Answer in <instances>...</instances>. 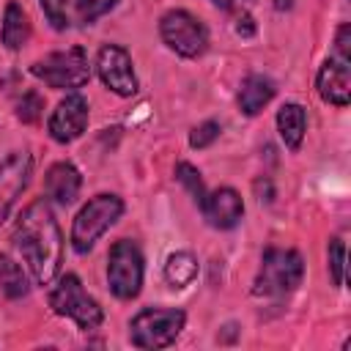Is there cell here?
Listing matches in <instances>:
<instances>
[{"instance_id":"obj_2","label":"cell","mask_w":351,"mask_h":351,"mask_svg":"<svg viewBox=\"0 0 351 351\" xmlns=\"http://www.w3.org/2000/svg\"><path fill=\"white\" fill-rule=\"evenodd\" d=\"M304 277V263L296 250L269 247L261 261V271L255 277L252 293L255 296H282L293 291Z\"/></svg>"},{"instance_id":"obj_15","label":"cell","mask_w":351,"mask_h":351,"mask_svg":"<svg viewBox=\"0 0 351 351\" xmlns=\"http://www.w3.org/2000/svg\"><path fill=\"white\" fill-rule=\"evenodd\" d=\"M274 96V85L263 74H250L239 90V107L244 115H258Z\"/></svg>"},{"instance_id":"obj_19","label":"cell","mask_w":351,"mask_h":351,"mask_svg":"<svg viewBox=\"0 0 351 351\" xmlns=\"http://www.w3.org/2000/svg\"><path fill=\"white\" fill-rule=\"evenodd\" d=\"M0 288L11 299H19L27 293V277H25L22 266L16 261H11L8 255H0Z\"/></svg>"},{"instance_id":"obj_23","label":"cell","mask_w":351,"mask_h":351,"mask_svg":"<svg viewBox=\"0 0 351 351\" xmlns=\"http://www.w3.org/2000/svg\"><path fill=\"white\" fill-rule=\"evenodd\" d=\"M118 0H77V14L82 22H93L101 14H107Z\"/></svg>"},{"instance_id":"obj_17","label":"cell","mask_w":351,"mask_h":351,"mask_svg":"<svg viewBox=\"0 0 351 351\" xmlns=\"http://www.w3.org/2000/svg\"><path fill=\"white\" fill-rule=\"evenodd\" d=\"M27 36H30V25H27L25 11L16 3H8L3 14V44L8 49H19L27 41Z\"/></svg>"},{"instance_id":"obj_10","label":"cell","mask_w":351,"mask_h":351,"mask_svg":"<svg viewBox=\"0 0 351 351\" xmlns=\"http://www.w3.org/2000/svg\"><path fill=\"white\" fill-rule=\"evenodd\" d=\"M30 167H33V162H30V154H25V151H14L11 156H5L0 162V222L8 219L11 206L27 186Z\"/></svg>"},{"instance_id":"obj_14","label":"cell","mask_w":351,"mask_h":351,"mask_svg":"<svg viewBox=\"0 0 351 351\" xmlns=\"http://www.w3.org/2000/svg\"><path fill=\"white\" fill-rule=\"evenodd\" d=\"M80 184H82L80 170L71 162H58L44 176V192H47V197H52L60 206L74 203V197L80 195Z\"/></svg>"},{"instance_id":"obj_11","label":"cell","mask_w":351,"mask_h":351,"mask_svg":"<svg viewBox=\"0 0 351 351\" xmlns=\"http://www.w3.org/2000/svg\"><path fill=\"white\" fill-rule=\"evenodd\" d=\"M85 126H88V101H85L80 93L66 96V99L55 107V112H52V118H49V134H52V140H58V143H71V140H77V137L85 132Z\"/></svg>"},{"instance_id":"obj_16","label":"cell","mask_w":351,"mask_h":351,"mask_svg":"<svg viewBox=\"0 0 351 351\" xmlns=\"http://www.w3.org/2000/svg\"><path fill=\"white\" fill-rule=\"evenodd\" d=\"M304 126H307V115H304V107L302 104H282L280 107V112H277V129H280V137L285 140V145L291 151H296L302 145Z\"/></svg>"},{"instance_id":"obj_7","label":"cell","mask_w":351,"mask_h":351,"mask_svg":"<svg viewBox=\"0 0 351 351\" xmlns=\"http://www.w3.org/2000/svg\"><path fill=\"white\" fill-rule=\"evenodd\" d=\"M49 307L58 315H69L77 321L80 329H96L104 318L99 302L93 296H88V291L82 288L77 274H66L60 277L58 288L49 293Z\"/></svg>"},{"instance_id":"obj_5","label":"cell","mask_w":351,"mask_h":351,"mask_svg":"<svg viewBox=\"0 0 351 351\" xmlns=\"http://www.w3.org/2000/svg\"><path fill=\"white\" fill-rule=\"evenodd\" d=\"M30 71L44 80L49 88L58 90H71L82 88L90 80V66H88V52L82 47H71L66 52H52L44 60H36Z\"/></svg>"},{"instance_id":"obj_4","label":"cell","mask_w":351,"mask_h":351,"mask_svg":"<svg viewBox=\"0 0 351 351\" xmlns=\"http://www.w3.org/2000/svg\"><path fill=\"white\" fill-rule=\"evenodd\" d=\"M184 321H186L184 310L145 307L132 318L129 335L137 348H165L178 337V332L184 329Z\"/></svg>"},{"instance_id":"obj_20","label":"cell","mask_w":351,"mask_h":351,"mask_svg":"<svg viewBox=\"0 0 351 351\" xmlns=\"http://www.w3.org/2000/svg\"><path fill=\"white\" fill-rule=\"evenodd\" d=\"M176 178L189 189V195L197 200V206H200V200L206 197V189H203V178H200V173L189 165V162H178L176 165Z\"/></svg>"},{"instance_id":"obj_22","label":"cell","mask_w":351,"mask_h":351,"mask_svg":"<svg viewBox=\"0 0 351 351\" xmlns=\"http://www.w3.org/2000/svg\"><path fill=\"white\" fill-rule=\"evenodd\" d=\"M41 110H44V99H41L36 90H30V93L22 96V101H19V107H16V115H19L25 123H33V121H38Z\"/></svg>"},{"instance_id":"obj_12","label":"cell","mask_w":351,"mask_h":351,"mask_svg":"<svg viewBox=\"0 0 351 351\" xmlns=\"http://www.w3.org/2000/svg\"><path fill=\"white\" fill-rule=\"evenodd\" d=\"M200 208H203V217L208 219V225L219 228V230H228V228L239 225V219L244 214L241 195L236 189H230V186H219L211 195H206L200 200Z\"/></svg>"},{"instance_id":"obj_3","label":"cell","mask_w":351,"mask_h":351,"mask_svg":"<svg viewBox=\"0 0 351 351\" xmlns=\"http://www.w3.org/2000/svg\"><path fill=\"white\" fill-rule=\"evenodd\" d=\"M121 211H123V200L118 195H96L93 200H88L71 225L74 252L85 255L96 244V239L121 217Z\"/></svg>"},{"instance_id":"obj_28","label":"cell","mask_w":351,"mask_h":351,"mask_svg":"<svg viewBox=\"0 0 351 351\" xmlns=\"http://www.w3.org/2000/svg\"><path fill=\"white\" fill-rule=\"evenodd\" d=\"M214 3H217L219 8H225V11H228V8H233V5H239L241 0H214Z\"/></svg>"},{"instance_id":"obj_18","label":"cell","mask_w":351,"mask_h":351,"mask_svg":"<svg viewBox=\"0 0 351 351\" xmlns=\"http://www.w3.org/2000/svg\"><path fill=\"white\" fill-rule=\"evenodd\" d=\"M165 277L173 288H186L197 277V261L189 252H173L165 263Z\"/></svg>"},{"instance_id":"obj_27","label":"cell","mask_w":351,"mask_h":351,"mask_svg":"<svg viewBox=\"0 0 351 351\" xmlns=\"http://www.w3.org/2000/svg\"><path fill=\"white\" fill-rule=\"evenodd\" d=\"M236 33L244 36V38H250V36L255 33V25H252V16H250V14H241V16L236 19Z\"/></svg>"},{"instance_id":"obj_24","label":"cell","mask_w":351,"mask_h":351,"mask_svg":"<svg viewBox=\"0 0 351 351\" xmlns=\"http://www.w3.org/2000/svg\"><path fill=\"white\" fill-rule=\"evenodd\" d=\"M219 123L217 121H206V123H200L197 129H192V134H189V145L192 148H206V145H211L217 137H219Z\"/></svg>"},{"instance_id":"obj_26","label":"cell","mask_w":351,"mask_h":351,"mask_svg":"<svg viewBox=\"0 0 351 351\" xmlns=\"http://www.w3.org/2000/svg\"><path fill=\"white\" fill-rule=\"evenodd\" d=\"M348 38H351V27L348 25H340L337 27V38H335V58L351 60L348 58Z\"/></svg>"},{"instance_id":"obj_1","label":"cell","mask_w":351,"mask_h":351,"mask_svg":"<svg viewBox=\"0 0 351 351\" xmlns=\"http://www.w3.org/2000/svg\"><path fill=\"white\" fill-rule=\"evenodd\" d=\"M14 244L38 285H49L63 261V236L47 200H33L14 225Z\"/></svg>"},{"instance_id":"obj_25","label":"cell","mask_w":351,"mask_h":351,"mask_svg":"<svg viewBox=\"0 0 351 351\" xmlns=\"http://www.w3.org/2000/svg\"><path fill=\"white\" fill-rule=\"evenodd\" d=\"M66 3L69 0H41V8L47 14V19L52 22V27L63 30L69 25V14H66Z\"/></svg>"},{"instance_id":"obj_13","label":"cell","mask_w":351,"mask_h":351,"mask_svg":"<svg viewBox=\"0 0 351 351\" xmlns=\"http://www.w3.org/2000/svg\"><path fill=\"white\" fill-rule=\"evenodd\" d=\"M318 93L335 107H346L351 99V60L329 58L318 71Z\"/></svg>"},{"instance_id":"obj_9","label":"cell","mask_w":351,"mask_h":351,"mask_svg":"<svg viewBox=\"0 0 351 351\" xmlns=\"http://www.w3.org/2000/svg\"><path fill=\"white\" fill-rule=\"evenodd\" d=\"M96 71H99L101 82L110 90H115L118 96H134L137 93V77L132 69V58L123 47L104 44L99 49V58H96Z\"/></svg>"},{"instance_id":"obj_6","label":"cell","mask_w":351,"mask_h":351,"mask_svg":"<svg viewBox=\"0 0 351 351\" xmlns=\"http://www.w3.org/2000/svg\"><path fill=\"white\" fill-rule=\"evenodd\" d=\"M107 282L118 299H134L143 285V252L134 241L121 239L107 255Z\"/></svg>"},{"instance_id":"obj_21","label":"cell","mask_w":351,"mask_h":351,"mask_svg":"<svg viewBox=\"0 0 351 351\" xmlns=\"http://www.w3.org/2000/svg\"><path fill=\"white\" fill-rule=\"evenodd\" d=\"M329 274H332L335 285L346 282V244H343V239L329 241Z\"/></svg>"},{"instance_id":"obj_8","label":"cell","mask_w":351,"mask_h":351,"mask_svg":"<svg viewBox=\"0 0 351 351\" xmlns=\"http://www.w3.org/2000/svg\"><path fill=\"white\" fill-rule=\"evenodd\" d=\"M159 33H162L165 44H167L173 52L184 55V58H197V55H203V49H206V44H208L203 22H200L197 16H192L189 11H181V8L167 11V14L162 16Z\"/></svg>"}]
</instances>
